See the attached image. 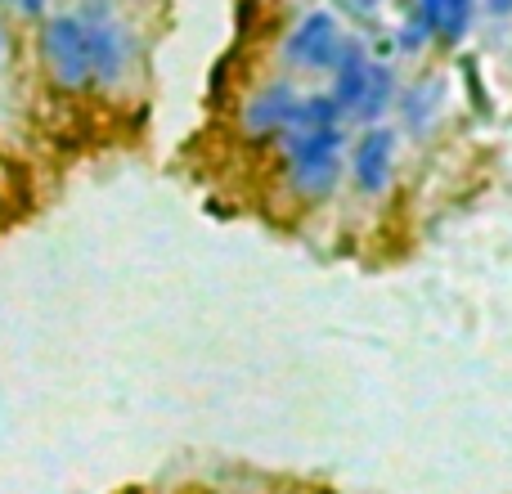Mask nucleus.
I'll return each instance as SVG.
<instances>
[{
	"instance_id": "10",
	"label": "nucleus",
	"mask_w": 512,
	"mask_h": 494,
	"mask_svg": "<svg viewBox=\"0 0 512 494\" xmlns=\"http://www.w3.org/2000/svg\"><path fill=\"white\" fill-rule=\"evenodd\" d=\"M441 77H427V81H418L414 90H409L405 99H400V113H405V126L414 135H427V126H432V117L441 113V104H445V95H441Z\"/></svg>"
},
{
	"instance_id": "4",
	"label": "nucleus",
	"mask_w": 512,
	"mask_h": 494,
	"mask_svg": "<svg viewBox=\"0 0 512 494\" xmlns=\"http://www.w3.org/2000/svg\"><path fill=\"white\" fill-rule=\"evenodd\" d=\"M342 41L333 14H306L283 41V63L288 68H310V72H328L333 63V50Z\"/></svg>"
},
{
	"instance_id": "16",
	"label": "nucleus",
	"mask_w": 512,
	"mask_h": 494,
	"mask_svg": "<svg viewBox=\"0 0 512 494\" xmlns=\"http://www.w3.org/2000/svg\"><path fill=\"white\" fill-rule=\"evenodd\" d=\"M0 59H5V27H0Z\"/></svg>"
},
{
	"instance_id": "5",
	"label": "nucleus",
	"mask_w": 512,
	"mask_h": 494,
	"mask_svg": "<svg viewBox=\"0 0 512 494\" xmlns=\"http://www.w3.org/2000/svg\"><path fill=\"white\" fill-rule=\"evenodd\" d=\"M292 99L297 90L283 86V81H270L265 90H256L243 108V135L252 144H265V140H279L283 126H288V113H292Z\"/></svg>"
},
{
	"instance_id": "7",
	"label": "nucleus",
	"mask_w": 512,
	"mask_h": 494,
	"mask_svg": "<svg viewBox=\"0 0 512 494\" xmlns=\"http://www.w3.org/2000/svg\"><path fill=\"white\" fill-rule=\"evenodd\" d=\"M418 14L432 27V36H441L445 45H459L472 27L477 0H418Z\"/></svg>"
},
{
	"instance_id": "15",
	"label": "nucleus",
	"mask_w": 512,
	"mask_h": 494,
	"mask_svg": "<svg viewBox=\"0 0 512 494\" xmlns=\"http://www.w3.org/2000/svg\"><path fill=\"white\" fill-rule=\"evenodd\" d=\"M355 5H360V9H373V5H378V0H355Z\"/></svg>"
},
{
	"instance_id": "2",
	"label": "nucleus",
	"mask_w": 512,
	"mask_h": 494,
	"mask_svg": "<svg viewBox=\"0 0 512 494\" xmlns=\"http://www.w3.org/2000/svg\"><path fill=\"white\" fill-rule=\"evenodd\" d=\"M81 18V32H86V54H90V81L95 86H117L126 77V36L117 27V18L104 5H86Z\"/></svg>"
},
{
	"instance_id": "1",
	"label": "nucleus",
	"mask_w": 512,
	"mask_h": 494,
	"mask_svg": "<svg viewBox=\"0 0 512 494\" xmlns=\"http://www.w3.org/2000/svg\"><path fill=\"white\" fill-rule=\"evenodd\" d=\"M41 59L45 72L54 77L59 90H86L90 86V54L86 32H81L77 14H54L41 23Z\"/></svg>"
},
{
	"instance_id": "12",
	"label": "nucleus",
	"mask_w": 512,
	"mask_h": 494,
	"mask_svg": "<svg viewBox=\"0 0 512 494\" xmlns=\"http://www.w3.org/2000/svg\"><path fill=\"white\" fill-rule=\"evenodd\" d=\"M432 41V27L423 23V14L418 9H409V18H405V27L396 32V50H405V54H418L423 45Z\"/></svg>"
},
{
	"instance_id": "13",
	"label": "nucleus",
	"mask_w": 512,
	"mask_h": 494,
	"mask_svg": "<svg viewBox=\"0 0 512 494\" xmlns=\"http://www.w3.org/2000/svg\"><path fill=\"white\" fill-rule=\"evenodd\" d=\"M486 9H490L495 18H508V14H512V0H486Z\"/></svg>"
},
{
	"instance_id": "3",
	"label": "nucleus",
	"mask_w": 512,
	"mask_h": 494,
	"mask_svg": "<svg viewBox=\"0 0 512 494\" xmlns=\"http://www.w3.org/2000/svg\"><path fill=\"white\" fill-rule=\"evenodd\" d=\"M391 167H396V131L378 122L360 135V144H355V153H351V185L360 189L364 198L387 194Z\"/></svg>"
},
{
	"instance_id": "14",
	"label": "nucleus",
	"mask_w": 512,
	"mask_h": 494,
	"mask_svg": "<svg viewBox=\"0 0 512 494\" xmlns=\"http://www.w3.org/2000/svg\"><path fill=\"white\" fill-rule=\"evenodd\" d=\"M14 5H18V9H23V14H27V18H36V14H41V9H45V0H14Z\"/></svg>"
},
{
	"instance_id": "9",
	"label": "nucleus",
	"mask_w": 512,
	"mask_h": 494,
	"mask_svg": "<svg viewBox=\"0 0 512 494\" xmlns=\"http://www.w3.org/2000/svg\"><path fill=\"white\" fill-rule=\"evenodd\" d=\"M274 144L283 149V162L315 158V153H342L346 149V131L342 126H324V131H283Z\"/></svg>"
},
{
	"instance_id": "6",
	"label": "nucleus",
	"mask_w": 512,
	"mask_h": 494,
	"mask_svg": "<svg viewBox=\"0 0 512 494\" xmlns=\"http://www.w3.org/2000/svg\"><path fill=\"white\" fill-rule=\"evenodd\" d=\"M342 153H315V158H292L283 162V176H288V189L301 198V203H324L337 185H342Z\"/></svg>"
},
{
	"instance_id": "8",
	"label": "nucleus",
	"mask_w": 512,
	"mask_h": 494,
	"mask_svg": "<svg viewBox=\"0 0 512 494\" xmlns=\"http://www.w3.org/2000/svg\"><path fill=\"white\" fill-rule=\"evenodd\" d=\"M391 104H396V72H391L387 63L369 59V72H364V95H360V104H355L351 122L378 126V117L387 113Z\"/></svg>"
},
{
	"instance_id": "11",
	"label": "nucleus",
	"mask_w": 512,
	"mask_h": 494,
	"mask_svg": "<svg viewBox=\"0 0 512 494\" xmlns=\"http://www.w3.org/2000/svg\"><path fill=\"white\" fill-rule=\"evenodd\" d=\"M324 126H342V113L328 95H297L283 131H324Z\"/></svg>"
}]
</instances>
